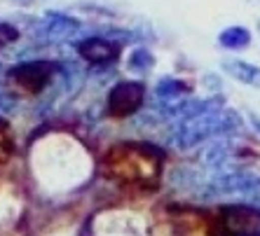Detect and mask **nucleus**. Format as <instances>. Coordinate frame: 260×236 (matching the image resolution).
<instances>
[{"mask_svg": "<svg viewBox=\"0 0 260 236\" xmlns=\"http://www.w3.org/2000/svg\"><path fill=\"white\" fill-rule=\"evenodd\" d=\"M164 154L152 145H117L110 147V152L103 159V169L113 178L127 182L150 180L159 173V164Z\"/></svg>", "mask_w": 260, "mask_h": 236, "instance_id": "obj_1", "label": "nucleus"}, {"mask_svg": "<svg viewBox=\"0 0 260 236\" xmlns=\"http://www.w3.org/2000/svg\"><path fill=\"white\" fill-rule=\"evenodd\" d=\"M230 124H237V117L232 112H204V115L190 117L176 133L174 143L178 147H192L197 143H204V140L213 138L216 133H223L230 129Z\"/></svg>", "mask_w": 260, "mask_h": 236, "instance_id": "obj_2", "label": "nucleus"}, {"mask_svg": "<svg viewBox=\"0 0 260 236\" xmlns=\"http://www.w3.org/2000/svg\"><path fill=\"white\" fill-rule=\"evenodd\" d=\"M223 70L230 77L244 82V85H251L255 89H260V68L258 66H251V63H244V61H225Z\"/></svg>", "mask_w": 260, "mask_h": 236, "instance_id": "obj_8", "label": "nucleus"}, {"mask_svg": "<svg viewBox=\"0 0 260 236\" xmlns=\"http://www.w3.org/2000/svg\"><path fill=\"white\" fill-rule=\"evenodd\" d=\"M220 47L225 49H244L251 45V30L242 28V26H232V28H225L218 37Z\"/></svg>", "mask_w": 260, "mask_h": 236, "instance_id": "obj_9", "label": "nucleus"}, {"mask_svg": "<svg viewBox=\"0 0 260 236\" xmlns=\"http://www.w3.org/2000/svg\"><path fill=\"white\" fill-rule=\"evenodd\" d=\"M185 91H188V85L181 82V80H174V77L162 80L157 87V94L162 98H176V96H181V94H185Z\"/></svg>", "mask_w": 260, "mask_h": 236, "instance_id": "obj_10", "label": "nucleus"}, {"mask_svg": "<svg viewBox=\"0 0 260 236\" xmlns=\"http://www.w3.org/2000/svg\"><path fill=\"white\" fill-rule=\"evenodd\" d=\"M56 70L52 63H24L12 70V77L17 80V85L28 94H38L49 80V75Z\"/></svg>", "mask_w": 260, "mask_h": 236, "instance_id": "obj_5", "label": "nucleus"}, {"mask_svg": "<svg viewBox=\"0 0 260 236\" xmlns=\"http://www.w3.org/2000/svg\"><path fill=\"white\" fill-rule=\"evenodd\" d=\"M225 154H228V150H223V147H218V145H211L202 154V159H204L209 166H220V164L225 162Z\"/></svg>", "mask_w": 260, "mask_h": 236, "instance_id": "obj_11", "label": "nucleus"}, {"mask_svg": "<svg viewBox=\"0 0 260 236\" xmlns=\"http://www.w3.org/2000/svg\"><path fill=\"white\" fill-rule=\"evenodd\" d=\"M143 85L141 82H120L108 96V110L115 117L134 115L143 103Z\"/></svg>", "mask_w": 260, "mask_h": 236, "instance_id": "obj_4", "label": "nucleus"}, {"mask_svg": "<svg viewBox=\"0 0 260 236\" xmlns=\"http://www.w3.org/2000/svg\"><path fill=\"white\" fill-rule=\"evenodd\" d=\"M223 227L228 236H260V208L246 204L225 206Z\"/></svg>", "mask_w": 260, "mask_h": 236, "instance_id": "obj_3", "label": "nucleus"}, {"mask_svg": "<svg viewBox=\"0 0 260 236\" xmlns=\"http://www.w3.org/2000/svg\"><path fill=\"white\" fill-rule=\"evenodd\" d=\"M150 66H152V59L145 52H136L132 56V61H129V68H134V70H143V68H150Z\"/></svg>", "mask_w": 260, "mask_h": 236, "instance_id": "obj_13", "label": "nucleus"}, {"mask_svg": "<svg viewBox=\"0 0 260 236\" xmlns=\"http://www.w3.org/2000/svg\"><path fill=\"white\" fill-rule=\"evenodd\" d=\"M17 37H19L17 28H12V26H7V24H0V47H5L7 43H12Z\"/></svg>", "mask_w": 260, "mask_h": 236, "instance_id": "obj_14", "label": "nucleus"}, {"mask_svg": "<svg viewBox=\"0 0 260 236\" xmlns=\"http://www.w3.org/2000/svg\"><path fill=\"white\" fill-rule=\"evenodd\" d=\"M213 194H244V196H255L260 194V180L251 173H228L218 178L213 185Z\"/></svg>", "mask_w": 260, "mask_h": 236, "instance_id": "obj_6", "label": "nucleus"}, {"mask_svg": "<svg viewBox=\"0 0 260 236\" xmlns=\"http://www.w3.org/2000/svg\"><path fill=\"white\" fill-rule=\"evenodd\" d=\"M80 54L85 56L87 61H94V63H103V61L115 59L117 54V45H113L110 40H103V37H89L85 43H80Z\"/></svg>", "mask_w": 260, "mask_h": 236, "instance_id": "obj_7", "label": "nucleus"}, {"mask_svg": "<svg viewBox=\"0 0 260 236\" xmlns=\"http://www.w3.org/2000/svg\"><path fill=\"white\" fill-rule=\"evenodd\" d=\"M12 154V140H10V133L5 127H0V164H5Z\"/></svg>", "mask_w": 260, "mask_h": 236, "instance_id": "obj_12", "label": "nucleus"}, {"mask_svg": "<svg viewBox=\"0 0 260 236\" xmlns=\"http://www.w3.org/2000/svg\"><path fill=\"white\" fill-rule=\"evenodd\" d=\"M251 122H253V124H255V129H258V133H260V120H258V117H251Z\"/></svg>", "mask_w": 260, "mask_h": 236, "instance_id": "obj_15", "label": "nucleus"}]
</instances>
